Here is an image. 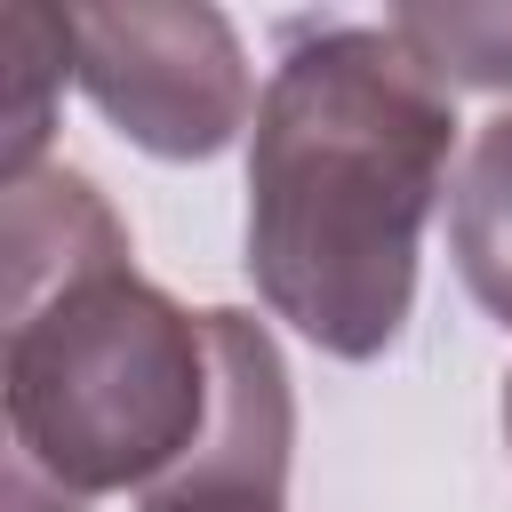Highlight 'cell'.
<instances>
[{"label":"cell","mask_w":512,"mask_h":512,"mask_svg":"<svg viewBox=\"0 0 512 512\" xmlns=\"http://www.w3.org/2000/svg\"><path fill=\"white\" fill-rule=\"evenodd\" d=\"M8 512H88L160 488L216 424V328L128 264V232L72 168L8 176Z\"/></svg>","instance_id":"obj_1"},{"label":"cell","mask_w":512,"mask_h":512,"mask_svg":"<svg viewBox=\"0 0 512 512\" xmlns=\"http://www.w3.org/2000/svg\"><path fill=\"white\" fill-rule=\"evenodd\" d=\"M448 144V88L392 24H328L280 56L248 128V280L328 360L400 336Z\"/></svg>","instance_id":"obj_2"},{"label":"cell","mask_w":512,"mask_h":512,"mask_svg":"<svg viewBox=\"0 0 512 512\" xmlns=\"http://www.w3.org/2000/svg\"><path fill=\"white\" fill-rule=\"evenodd\" d=\"M72 72L88 104L160 160H208L248 128V64L216 8H72Z\"/></svg>","instance_id":"obj_3"},{"label":"cell","mask_w":512,"mask_h":512,"mask_svg":"<svg viewBox=\"0 0 512 512\" xmlns=\"http://www.w3.org/2000/svg\"><path fill=\"white\" fill-rule=\"evenodd\" d=\"M216 328V424L176 480L144 496V512H288V368L248 312H208Z\"/></svg>","instance_id":"obj_4"},{"label":"cell","mask_w":512,"mask_h":512,"mask_svg":"<svg viewBox=\"0 0 512 512\" xmlns=\"http://www.w3.org/2000/svg\"><path fill=\"white\" fill-rule=\"evenodd\" d=\"M448 240H456V272L480 296V312H496L512 328V112H496L472 136V160H464L456 208H448Z\"/></svg>","instance_id":"obj_5"},{"label":"cell","mask_w":512,"mask_h":512,"mask_svg":"<svg viewBox=\"0 0 512 512\" xmlns=\"http://www.w3.org/2000/svg\"><path fill=\"white\" fill-rule=\"evenodd\" d=\"M72 24L56 8L8 0L0 8V120H8V176L40 168V136H48V88L72 72Z\"/></svg>","instance_id":"obj_6"},{"label":"cell","mask_w":512,"mask_h":512,"mask_svg":"<svg viewBox=\"0 0 512 512\" xmlns=\"http://www.w3.org/2000/svg\"><path fill=\"white\" fill-rule=\"evenodd\" d=\"M392 40L440 88H512V8H400Z\"/></svg>","instance_id":"obj_7"},{"label":"cell","mask_w":512,"mask_h":512,"mask_svg":"<svg viewBox=\"0 0 512 512\" xmlns=\"http://www.w3.org/2000/svg\"><path fill=\"white\" fill-rule=\"evenodd\" d=\"M504 440H512V376H504Z\"/></svg>","instance_id":"obj_8"}]
</instances>
